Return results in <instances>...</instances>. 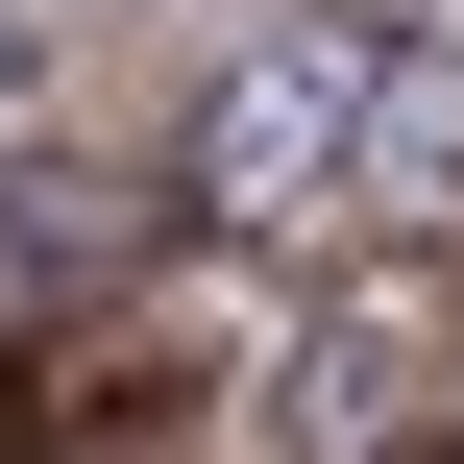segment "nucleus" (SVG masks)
Here are the masks:
<instances>
[{
	"instance_id": "1",
	"label": "nucleus",
	"mask_w": 464,
	"mask_h": 464,
	"mask_svg": "<svg viewBox=\"0 0 464 464\" xmlns=\"http://www.w3.org/2000/svg\"><path fill=\"white\" fill-rule=\"evenodd\" d=\"M367 73H392V24H220L171 98V220L196 245H343L367 220Z\"/></svg>"
},
{
	"instance_id": "2",
	"label": "nucleus",
	"mask_w": 464,
	"mask_h": 464,
	"mask_svg": "<svg viewBox=\"0 0 464 464\" xmlns=\"http://www.w3.org/2000/svg\"><path fill=\"white\" fill-rule=\"evenodd\" d=\"M440 367H464V343H440V294H343V318H318V367H294V440H318V464L440 440V416H416Z\"/></svg>"
},
{
	"instance_id": "3",
	"label": "nucleus",
	"mask_w": 464,
	"mask_h": 464,
	"mask_svg": "<svg viewBox=\"0 0 464 464\" xmlns=\"http://www.w3.org/2000/svg\"><path fill=\"white\" fill-rule=\"evenodd\" d=\"M122 269H147V196H98V171H24L0 196V343H73Z\"/></svg>"
},
{
	"instance_id": "4",
	"label": "nucleus",
	"mask_w": 464,
	"mask_h": 464,
	"mask_svg": "<svg viewBox=\"0 0 464 464\" xmlns=\"http://www.w3.org/2000/svg\"><path fill=\"white\" fill-rule=\"evenodd\" d=\"M0 98H49V0H0Z\"/></svg>"
},
{
	"instance_id": "5",
	"label": "nucleus",
	"mask_w": 464,
	"mask_h": 464,
	"mask_svg": "<svg viewBox=\"0 0 464 464\" xmlns=\"http://www.w3.org/2000/svg\"><path fill=\"white\" fill-rule=\"evenodd\" d=\"M440 464H464V416H440Z\"/></svg>"
}]
</instances>
